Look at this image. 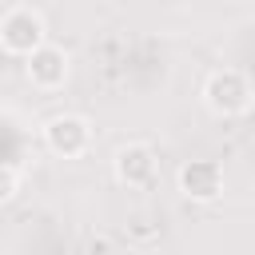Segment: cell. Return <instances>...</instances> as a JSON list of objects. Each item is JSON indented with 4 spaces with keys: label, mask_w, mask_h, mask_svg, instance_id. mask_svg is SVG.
<instances>
[{
    "label": "cell",
    "mask_w": 255,
    "mask_h": 255,
    "mask_svg": "<svg viewBox=\"0 0 255 255\" xmlns=\"http://www.w3.org/2000/svg\"><path fill=\"white\" fill-rule=\"evenodd\" d=\"M112 171H116V183H124L128 191H147L159 175V163L147 143H124L112 155Z\"/></svg>",
    "instance_id": "cell-4"
},
{
    "label": "cell",
    "mask_w": 255,
    "mask_h": 255,
    "mask_svg": "<svg viewBox=\"0 0 255 255\" xmlns=\"http://www.w3.org/2000/svg\"><path fill=\"white\" fill-rule=\"evenodd\" d=\"M203 104L207 112L215 116H243L251 108V84L239 68H215L207 80H203Z\"/></svg>",
    "instance_id": "cell-1"
},
{
    "label": "cell",
    "mask_w": 255,
    "mask_h": 255,
    "mask_svg": "<svg viewBox=\"0 0 255 255\" xmlns=\"http://www.w3.org/2000/svg\"><path fill=\"white\" fill-rule=\"evenodd\" d=\"M48 40V28H44V16L28 4H16L0 16V48L12 52V56H28L32 48H40Z\"/></svg>",
    "instance_id": "cell-2"
},
{
    "label": "cell",
    "mask_w": 255,
    "mask_h": 255,
    "mask_svg": "<svg viewBox=\"0 0 255 255\" xmlns=\"http://www.w3.org/2000/svg\"><path fill=\"white\" fill-rule=\"evenodd\" d=\"M16 187H20V175L12 167H0V203H8L16 195Z\"/></svg>",
    "instance_id": "cell-7"
},
{
    "label": "cell",
    "mask_w": 255,
    "mask_h": 255,
    "mask_svg": "<svg viewBox=\"0 0 255 255\" xmlns=\"http://www.w3.org/2000/svg\"><path fill=\"white\" fill-rule=\"evenodd\" d=\"M44 143H48L52 155L76 159V155H84L88 143H92V124H88L84 116H76V112H60V116H52V120L44 124Z\"/></svg>",
    "instance_id": "cell-3"
},
{
    "label": "cell",
    "mask_w": 255,
    "mask_h": 255,
    "mask_svg": "<svg viewBox=\"0 0 255 255\" xmlns=\"http://www.w3.org/2000/svg\"><path fill=\"white\" fill-rule=\"evenodd\" d=\"M179 191L195 203H211L223 195V167L215 159H191L179 167Z\"/></svg>",
    "instance_id": "cell-6"
},
{
    "label": "cell",
    "mask_w": 255,
    "mask_h": 255,
    "mask_svg": "<svg viewBox=\"0 0 255 255\" xmlns=\"http://www.w3.org/2000/svg\"><path fill=\"white\" fill-rule=\"evenodd\" d=\"M28 64V80L36 84V88H44V92H56V88H64V80H68V52L64 48H56V44H40V48H32L28 56H24Z\"/></svg>",
    "instance_id": "cell-5"
}]
</instances>
